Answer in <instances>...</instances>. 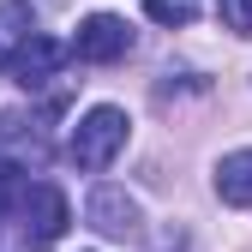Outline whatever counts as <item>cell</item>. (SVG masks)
Segmentation results:
<instances>
[{
  "label": "cell",
  "mask_w": 252,
  "mask_h": 252,
  "mask_svg": "<svg viewBox=\"0 0 252 252\" xmlns=\"http://www.w3.org/2000/svg\"><path fill=\"white\" fill-rule=\"evenodd\" d=\"M126 132H132V120H126L114 102H102V108H90V114L72 126V144H66V156H72L84 174H102L114 156L126 150Z\"/></svg>",
  "instance_id": "6da1fadb"
},
{
  "label": "cell",
  "mask_w": 252,
  "mask_h": 252,
  "mask_svg": "<svg viewBox=\"0 0 252 252\" xmlns=\"http://www.w3.org/2000/svg\"><path fill=\"white\" fill-rule=\"evenodd\" d=\"M84 222L102 240H138L144 234V210H138V198L126 192V186H96V192L84 198Z\"/></svg>",
  "instance_id": "7a4b0ae2"
},
{
  "label": "cell",
  "mask_w": 252,
  "mask_h": 252,
  "mask_svg": "<svg viewBox=\"0 0 252 252\" xmlns=\"http://www.w3.org/2000/svg\"><path fill=\"white\" fill-rule=\"evenodd\" d=\"M18 222H24V240L48 246V240H60V234H66V222H72V204H66V192H60V186L36 180V186L24 192V204H18Z\"/></svg>",
  "instance_id": "3957f363"
},
{
  "label": "cell",
  "mask_w": 252,
  "mask_h": 252,
  "mask_svg": "<svg viewBox=\"0 0 252 252\" xmlns=\"http://www.w3.org/2000/svg\"><path fill=\"white\" fill-rule=\"evenodd\" d=\"M72 54L90 60V66L126 60V54H132V30H126V18H114V12H90L78 24V36H72Z\"/></svg>",
  "instance_id": "277c9868"
},
{
  "label": "cell",
  "mask_w": 252,
  "mask_h": 252,
  "mask_svg": "<svg viewBox=\"0 0 252 252\" xmlns=\"http://www.w3.org/2000/svg\"><path fill=\"white\" fill-rule=\"evenodd\" d=\"M66 42H54V36H42V30H30V36L12 48V78L24 84V90H36V84H48L60 66H66Z\"/></svg>",
  "instance_id": "5b68a950"
},
{
  "label": "cell",
  "mask_w": 252,
  "mask_h": 252,
  "mask_svg": "<svg viewBox=\"0 0 252 252\" xmlns=\"http://www.w3.org/2000/svg\"><path fill=\"white\" fill-rule=\"evenodd\" d=\"M216 198L234 210H252V150H228L216 162Z\"/></svg>",
  "instance_id": "8992f818"
},
{
  "label": "cell",
  "mask_w": 252,
  "mask_h": 252,
  "mask_svg": "<svg viewBox=\"0 0 252 252\" xmlns=\"http://www.w3.org/2000/svg\"><path fill=\"white\" fill-rule=\"evenodd\" d=\"M24 192H30V180H24V168H12V162H0V222L24 204Z\"/></svg>",
  "instance_id": "52a82bcc"
},
{
  "label": "cell",
  "mask_w": 252,
  "mask_h": 252,
  "mask_svg": "<svg viewBox=\"0 0 252 252\" xmlns=\"http://www.w3.org/2000/svg\"><path fill=\"white\" fill-rule=\"evenodd\" d=\"M144 12L156 24H192L198 18V0H144Z\"/></svg>",
  "instance_id": "ba28073f"
},
{
  "label": "cell",
  "mask_w": 252,
  "mask_h": 252,
  "mask_svg": "<svg viewBox=\"0 0 252 252\" xmlns=\"http://www.w3.org/2000/svg\"><path fill=\"white\" fill-rule=\"evenodd\" d=\"M216 12H222V30L252 42V0H216Z\"/></svg>",
  "instance_id": "9c48e42d"
},
{
  "label": "cell",
  "mask_w": 252,
  "mask_h": 252,
  "mask_svg": "<svg viewBox=\"0 0 252 252\" xmlns=\"http://www.w3.org/2000/svg\"><path fill=\"white\" fill-rule=\"evenodd\" d=\"M156 252H186V234H180V228H168V234H162V246H156Z\"/></svg>",
  "instance_id": "30bf717a"
},
{
  "label": "cell",
  "mask_w": 252,
  "mask_h": 252,
  "mask_svg": "<svg viewBox=\"0 0 252 252\" xmlns=\"http://www.w3.org/2000/svg\"><path fill=\"white\" fill-rule=\"evenodd\" d=\"M0 66H6V48H0Z\"/></svg>",
  "instance_id": "8fae6325"
}]
</instances>
